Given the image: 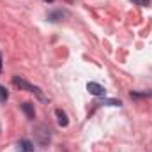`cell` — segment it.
Returning <instances> with one entry per match:
<instances>
[{
	"label": "cell",
	"instance_id": "5b68a950",
	"mask_svg": "<svg viewBox=\"0 0 152 152\" xmlns=\"http://www.w3.org/2000/svg\"><path fill=\"white\" fill-rule=\"evenodd\" d=\"M18 147H20V152H34V145L28 140H21Z\"/></svg>",
	"mask_w": 152,
	"mask_h": 152
},
{
	"label": "cell",
	"instance_id": "8992f818",
	"mask_svg": "<svg viewBox=\"0 0 152 152\" xmlns=\"http://www.w3.org/2000/svg\"><path fill=\"white\" fill-rule=\"evenodd\" d=\"M67 12H64V11H57V12H51L50 14V20L51 21H58V18H64Z\"/></svg>",
	"mask_w": 152,
	"mask_h": 152
},
{
	"label": "cell",
	"instance_id": "9c48e42d",
	"mask_svg": "<svg viewBox=\"0 0 152 152\" xmlns=\"http://www.w3.org/2000/svg\"><path fill=\"white\" fill-rule=\"evenodd\" d=\"M0 73H2V55H0Z\"/></svg>",
	"mask_w": 152,
	"mask_h": 152
},
{
	"label": "cell",
	"instance_id": "6da1fadb",
	"mask_svg": "<svg viewBox=\"0 0 152 152\" xmlns=\"http://www.w3.org/2000/svg\"><path fill=\"white\" fill-rule=\"evenodd\" d=\"M12 83H14L16 87H20V88H25V90H28V92H36V94L39 96V99L46 101V97H44V94L41 92V88H37V87H34V85H30V83H27L25 80H21V78L14 76V78H12Z\"/></svg>",
	"mask_w": 152,
	"mask_h": 152
},
{
	"label": "cell",
	"instance_id": "ba28073f",
	"mask_svg": "<svg viewBox=\"0 0 152 152\" xmlns=\"http://www.w3.org/2000/svg\"><path fill=\"white\" fill-rule=\"evenodd\" d=\"M136 5H142V7H147L149 4H151V0H133Z\"/></svg>",
	"mask_w": 152,
	"mask_h": 152
},
{
	"label": "cell",
	"instance_id": "3957f363",
	"mask_svg": "<svg viewBox=\"0 0 152 152\" xmlns=\"http://www.w3.org/2000/svg\"><path fill=\"white\" fill-rule=\"evenodd\" d=\"M21 110L25 112V115H27L30 120H34V117H36V110H34V104H32V103H23V104H21Z\"/></svg>",
	"mask_w": 152,
	"mask_h": 152
},
{
	"label": "cell",
	"instance_id": "7a4b0ae2",
	"mask_svg": "<svg viewBox=\"0 0 152 152\" xmlns=\"http://www.w3.org/2000/svg\"><path fill=\"white\" fill-rule=\"evenodd\" d=\"M87 90H88L92 96H104V87L99 85V83H94V81H90V83L87 85Z\"/></svg>",
	"mask_w": 152,
	"mask_h": 152
},
{
	"label": "cell",
	"instance_id": "30bf717a",
	"mask_svg": "<svg viewBox=\"0 0 152 152\" xmlns=\"http://www.w3.org/2000/svg\"><path fill=\"white\" fill-rule=\"evenodd\" d=\"M44 2H53V0H44Z\"/></svg>",
	"mask_w": 152,
	"mask_h": 152
},
{
	"label": "cell",
	"instance_id": "52a82bcc",
	"mask_svg": "<svg viewBox=\"0 0 152 152\" xmlns=\"http://www.w3.org/2000/svg\"><path fill=\"white\" fill-rule=\"evenodd\" d=\"M7 97H9V94H7L5 87H2V85H0V103H5V101H7Z\"/></svg>",
	"mask_w": 152,
	"mask_h": 152
},
{
	"label": "cell",
	"instance_id": "277c9868",
	"mask_svg": "<svg viewBox=\"0 0 152 152\" xmlns=\"http://www.w3.org/2000/svg\"><path fill=\"white\" fill-rule=\"evenodd\" d=\"M55 113H57V118H58V124H60L62 127H66V126L69 124V120H67V115H66V112H64V110H60V108H58V110H57Z\"/></svg>",
	"mask_w": 152,
	"mask_h": 152
}]
</instances>
